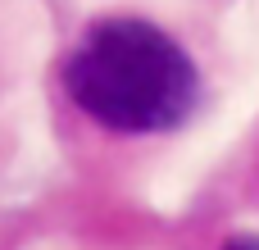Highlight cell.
<instances>
[{
	"label": "cell",
	"mask_w": 259,
	"mask_h": 250,
	"mask_svg": "<svg viewBox=\"0 0 259 250\" xmlns=\"http://www.w3.org/2000/svg\"><path fill=\"white\" fill-rule=\"evenodd\" d=\"M223 250H259V237H232Z\"/></svg>",
	"instance_id": "cell-2"
},
{
	"label": "cell",
	"mask_w": 259,
	"mask_h": 250,
	"mask_svg": "<svg viewBox=\"0 0 259 250\" xmlns=\"http://www.w3.org/2000/svg\"><path fill=\"white\" fill-rule=\"evenodd\" d=\"M73 105L109 132H173L200 100L191 55L146 18H100L64 64Z\"/></svg>",
	"instance_id": "cell-1"
}]
</instances>
